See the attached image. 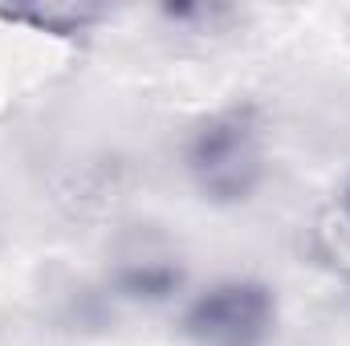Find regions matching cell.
Here are the masks:
<instances>
[{
  "mask_svg": "<svg viewBox=\"0 0 350 346\" xmlns=\"http://www.w3.org/2000/svg\"><path fill=\"white\" fill-rule=\"evenodd\" d=\"M183 175L212 208H241L265 187L269 127L253 102H228L208 110L183 135Z\"/></svg>",
  "mask_w": 350,
  "mask_h": 346,
  "instance_id": "6da1fadb",
  "label": "cell"
},
{
  "mask_svg": "<svg viewBox=\"0 0 350 346\" xmlns=\"http://www.w3.org/2000/svg\"><path fill=\"white\" fill-rule=\"evenodd\" d=\"M338 224H342V232H347V241H350V175H347V183H342V191H338Z\"/></svg>",
  "mask_w": 350,
  "mask_h": 346,
  "instance_id": "8992f818",
  "label": "cell"
},
{
  "mask_svg": "<svg viewBox=\"0 0 350 346\" xmlns=\"http://www.w3.org/2000/svg\"><path fill=\"white\" fill-rule=\"evenodd\" d=\"M110 289L114 297L131 302V306H167L179 302L183 289H187V273L175 253L167 249H135V253H122L110 269Z\"/></svg>",
  "mask_w": 350,
  "mask_h": 346,
  "instance_id": "3957f363",
  "label": "cell"
},
{
  "mask_svg": "<svg viewBox=\"0 0 350 346\" xmlns=\"http://www.w3.org/2000/svg\"><path fill=\"white\" fill-rule=\"evenodd\" d=\"M102 16L106 12L90 8V4H49V8H16V12H8V21H25V25L45 29V33H86Z\"/></svg>",
  "mask_w": 350,
  "mask_h": 346,
  "instance_id": "277c9868",
  "label": "cell"
},
{
  "mask_svg": "<svg viewBox=\"0 0 350 346\" xmlns=\"http://www.w3.org/2000/svg\"><path fill=\"white\" fill-rule=\"evenodd\" d=\"M179 334L191 346H269L277 334V293L261 277H216L183 297Z\"/></svg>",
  "mask_w": 350,
  "mask_h": 346,
  "instance_id": "7a4b0ae2",
  "label": "cell"
},
{
  "mask_svg": "<svg viewBox=\"0 0 350 346\" xmlns=\"http://www.w3.org/2000/svg\"><path fill=\"white\" fill-rule=\"evenodd\" d=\"M163 16L179 29H204V25L212 29L216 21H228L232 8H220V4H167Z\"/></svg>",
  "mask_w": 350,
  "mask_h": 346,
  "instance_id": "5b68a950",
  "label": "cell"
}]
</instances>
